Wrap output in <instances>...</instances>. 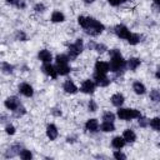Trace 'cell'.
<instances>
[{
  "instance_id": "1",
  "label": "cell",
  "mask_w": 160,
  "mask_h": 160,
  "mask_svg": "<svg viewBox=\"0 0 160 160\" xmlns=\"http://www.w3.org/2000/svg\"><path fill=\"white\" fill-rule=\"evenodd\" d=\"M78 22L86 30L88 34L90 35H98L104 30V25L101 22H99L95 19L91 18H85V16H79Z\"/></svg>"
},
{
  "instance_id": "2",
  "label": "cell",
  "mask_w": 160,
  "mask_h": 160,
  "mask_svg": "<svg viewBox=\"0 0 160 160\" xmlns=\"http://www.w3.org/2000/svg\"><path fill=\"white\" fill-rule=\"evenodd\" d=\"M110 55H111V61H110V70L111 71H119L120 69H122L125 66V61L121 58L119 50H116V49L111 50Z\"/></svg>"
},
{
  "instance_id": "3",
  "label": "cell",
  "mask_w": 160,
  "mask_h": 160,
  "mask_svg": "<svg viewBox=\"0 0 160 160\" xmlns=\"http://www.w3.org/2000/svg\"><path fill=\"white\" fill-rule=\"evenodd\" d=\"M118 116L122 120H130V119L140 118V112L135 109H119L118 110Z\"/></svg>"
},
{
  "instance_id": "4",
  "label": "cell",
  "mask_w": 160,
  "mask_h": 160,
  "mask_svg": "<svg viewBox=\"0 0 160 160\" xmlns=\"http://www.w3.org/2000/svg\"><path fill=\"white\" fill-rule=\"evenodd\" d=\"M81 51H82V41H81L80 39H78L75 44H71V45L69 46V55H70V59L76 58Z\"/></svg>"
},
{
  "instance_id": "5",
  "label": "cell",
  "mask_w": 160,
  "mask_h": 160,
  "mask_svg": "<svg viewBox=\"0 0 160 160\" xmlns=\"http://www.w3.org/2000/svg\"><path fill=\"white\" fill-rule=\"evenodd\" d=\"M115 32L121 39H129V36L131 35V32L129 31V29L126 26H124V25H118L115 28Z\"/></svg>"
},
{
  "instance_id": "6",
  "label": "cell",
  "mask_w": 160,
  "mask_h": 160,
  "mask_svg": "<svg viewBox=\"0 0 160 160\" xmlns=\"http://www.w3.org/2000/svg\"><path fill=\"white\" fill-rule=\"evenodd\" d=\"M94 79H95V82H96L99 86H106V85H109V82H110V80L106 78V75H105V74H101V72H95Z\"/></svg>"
},
{
  "instance_id": "7",
  "label": "cell",
  "mask_w": 160,
  "mask_h": 160,
  "mask_svg": "<svg viewBox=\"0 0 160 160\" xmlns=\"http://www.w3.org/2000/svg\"><path fill=\"white\" fill-rule=\"evenodd\" d=\"M5 106L9 109V110H12L15 111L18 108H19V100L15 98V96H10L5 100Z\"/></svg>"
},
{
  "instance_id": "8",
  "label": "cell",
  "mask_w": 160,
  "mask_h": 160,
  "mask_svg": "<svg viewBox=\"0 0 160 160\" xmlns=\"http://www.w3.org/2000/svg\"><path fill=\"white\" fill-rule=\"evenodd\" d=\"M95 70H96V72H101V74H106L109 70H110V65L108 64V62H105V61H96V64H95Z\"/></svg>"
},
{
  "instance_id": "9",
  "label": "cell",
  "mask_w": 160,
  "mask_h": 160,
  "mask_svg": "<svg viewBox=\"0 0 160 160\" xmlns=\"http://www.w3.org/2000/svg\"><path fill=\"white\" fill-rule=\"evenodd\" d=\"M95 90V84L91 80H85L81 85V91L86 92V94H91Z\"/></svg>"
},
{
  "instance_id": "10",
  "label": "cell",
  "mask_w": 160,
  "mask_h": 160,
  "mask_svg": "<svg viewBox=\"0 0 160 160\" xmlns=\"http://www.w3.org/2000/svg\"><path fill=\"white\" fill-rule=\"evenodd\" d=\"M46 135H48V138L50 140H55L58 138V129H56V126L52 125V124L48 125V128H46Z\"/></svg>"
},
{
  "instance_id": "11",
  "label": "cell",
  "mask_w": 160,
  "mask_h": 160,
  "mask_svg": "<svg viewBox=\"0 0 160 160\" xmlns=\"http://www.w3.org/2000/svg\"><path fill=\"white\" fill-rule=\"evenodd\" d=\"M42 70H44V72H45V74L50 75L52 79H55V78H56V75H58V70H55V68H54L52 65L48 64V62H45V65L42 66Z\"/></svg>"
},
{
  "instance_id": "12",
  "label": "cell",
  "mask_w": 160,
  "mask_h": 160,
  "mask_svg": "<svg viewBox=\"0 0 160 160\" xmlns=\"http://www.w3.org/2000/svg\"><path fill=\"white\" fill-rule=\"evenodd\" d=\"M19 89H20V92H21L22 95H25V96H31V95H32V92H34L32 88H31L29 84H26V82L21 84Z\"/></svg>"
},
{
  "instance_id": "13",
  "label": "cell",
  "mask_w": 160,
  "mask_h": 160,
  "mask_svg": "<svg viewBox=\"0 0 160 160\" xmlns=\"http://www.w3.org/2000/svg\"><path fill=\"white\" fill-rule=\"evenodd\" d=\"M85 128H86V130H89V131H96L98 130V128H99V122H98V120L96 119H90V120H88L86 121V124H85Z\"/></svg>"
},
{
  "instance_id": "14",
  "label": "cell",
  "mask_w": 160,
  "mask_h": 160,
  "mask_svg": "<svg viewBox=\"0 0 160 160\" xmlns=\"http://www.w3.org/2000/svg\"><path fill=\"white\" fill-rule=\"evenodd\" d=\"M64 90H65L66 92H69V94H74V92L78 91V88H76V85H75L71 80H68V81H65V84H64Z\"/></svg>"
},
{
  "instance_id": "15",
  "label": "cell",
  "mask_w": 160,
  "mask_h": 160,
  "mask_svg": "<svg viewBox=\"0 0 160 160\" xmlns=\"http://www.w3.org/2000/svg\"><path fill=\"white\" fill-rule=\"evenodd\" d=\"M122 138H124V139H125V141H128V142H134V141H135V139H136V135H135V132H134L132 130L128 129V130H125V131H124Z\"/></svg>"
},
{
  "instance_id": "16",
  "label": "cell",
  "mask_w": 160,
  "mask_h": 160,
  "mask_svg": "<svg viewBox=\"0 0 160 160\" xmlns=\"http://www.w3.org/2000/svg\"><path fill=\"white\" fill-rule=\"evenodd\" d=\"M39 59L42 61V62H50L51 61V54L50 51L48 50H41L39 52Z\"/></svg>"
},
{
  "instance_id": "17",
  "label": "cell",
  "mask_w": 160,
  "mask_h": 160,
  "mask_svg": "<svg viewBox=\"0 0 160 160\" xmlns=\"http://www.w3.org/2000/svg\"><path fill=\"white\" fill-rule=\"evenodd\" d=\"M111 102H112V105H115V106H121L122 102H124V96H122L121 94H114V95L111 96Z\"/></svg>"
},
{
  "instance_id": "18",
  "label": "cell",
  "mask_w": 160,
  "mask_h": 160,
  "mask_svg": "<svg viewBox=\"0 0 160 160\" xmlns=\"http://www.w3.org/2000/svg\"><path fill=\"white\" fill-rule=\"evenodd\" d=\"M111 144H112V146H114L115 149H121V148L125 145V139H124V138H120V136H116V138L112 139Z\"/></svg>"
},
{
  "instance_id": "19",
  "label": "cell",
  "mask_w": 160,
  "mask_h": 160,
  "mask_svg": "<svg viewBox=\"0 0 160 160\" xmlns=\"http://www.w3.org/2000/svg\"><path fill=\"white\" fill-rule=\"evenodd\" d=\"M64 19H65V16L60 11H54L51 15V21H54V22H61V21H64Z\"/></svg>"
},
{
  "instance_id": "20",
  "label": "cell",
  "mask_w": 160,
  "mask_h": 160,
  "mask_svg": "<svg viewBox=\"0 0 160 160\" xmlns=\"http://www.w3.org/2000/svg\"><path fill=\"white\" fill-rule=\"evenodd\" d=\"M132 89H134V91H135L136 94H139V95H141V94H144V92H145V86H144V84H141L140 81L134 82Z\"/></svg>"
},
{
  "instance_id": "21",
  "label": "cell",
  "mask_w": 160,
  "mask_h": 160,
  "mask_svg": "<svg viewBox=\"0 0 160 160\" xmlns=\"http://www.w3.org/2000/svg\"><path fill=\"white\" fill-rule=\"evenodd\" d=\"M101 130L105 131V132H110V131H114L115 130V126L111 121H104L101 124Z\"/></svg>"
},
{
  "instance_id": "22",
  "label": "cell",
  "mask_w": 160,
  "mask_h": 160,
  "mask_svg": "<svg viewBox=\"0 0 160 160\" xmlns=\"http://www.w3.org/2000/svg\"><path fill=\"white\" fill-rule=\"evenodd\" d=\"M56 70H58V74H60V75H66V74H69V71H70L68 64H58Z\"/></svg>"
},
{
  "instance_id": "23",
  "label": "cell",
  "mask_w": 160,
  "mask_h": 160,
  "mask_svg": "<svg viewBox=\"0 0 160 160\" xmlns=\"http://www.w3.org/2000/svg\"><path fill=\"white\" fill-rule=\"evenodd\" d=\"M139 65H140V60H139V59L131 58V59L129 60V68H130V70H135Z\"/></svg>"
},
{
  "instance_id": "24",
  "label": "cell",
  "mask_w": 160,
  "mask_h": 160,
  "mask_svg": "<svg viewBox=\"0 0 160 160\" xmlns=\"http://www.w3.org/2000/svg\"><path fill=\"white\" fill-rule=\"evenodd\" d=\"M150 126L154 129V130H160V118H154V119H151V121H150Z\"/></svg>"
},
{
  "instance_id": "25",
  "label": "cell",
  "mask_w": 160,
  "mask_h": 160,
  "mask_svg": "<svg viewBox=\"0 0 160 160\" xmlns=\"http://www.w3.org/2000/svg\"><path fill=\"white\" fill-rule=\"evenodd\" d=\"M128 41H129L131 45H135V44H138V42L140 41V36H139L138 34H131V35L129 36Z\"/></svg>"
},
{
  "instance_id": "26",
  "label": "cell",
  "mask_w": 160,
  "mask_h": 160,
  "mask_svg": "<svg viewBox=\"0 0 160 160\" xmlns=\"http://www.w3.org/2000/svg\"><path fill=\"white\" fill-rule=\"evenodd\" d=\"M68 61H69V58L66 56V55H58L56 56V62L58 64H68Z\"/></svg>"
},
{
  "instance_id": "27",
  "label": "cell",
  "mask_w": 160,
  "mask_h": 160,
  "mask_svg": "<svg viewBox=\"0 0 160 160\" xmlns=\"http://www.w3.org/2000/svg\"><path fill=\"white\" fill-rule=\"evenodd\" d=\"M102 119H104V121H114V119H115V116H114V114L112 112H110V111H108V112H105L104 115H102Z\"/></svg>"
},
{
  "instance_id": "28",
  "label": "cell",
  "mask_w": 160,
  "mask_h": 160,
  "mask_svg": "<svg viewBox=\"0 0 160 160\" xmlns=\"http://www.w3.org/2000/svg\"><path fill=\"white\" fill-rule=\"evenodd\" d=\"M31 152L29 151V150H22L21 152H20V158L21 159H24V160H30L31 159Z\"/></svg>"
},
{
  "instance_id": "29",
  "label": "cell",
  "mask_w": 160,
  "mask_h": 160,
  "mask_svg": "<svg viewBox=\"0 0 160 160\" xmlns=\"http://www.w3.org/2000/svg\"><path fill=\"white\" fill-rule=\"evenodd\" d=\"M150 98H151V100H154V101H159V100H160V92H159L158 90H152V91L150 92Z\"/></svg>"
},
{
  "instance_id": "30",
  "label": "cell",
  "mask_w": 160,
  "mask_h": 160,
  "mask_svg": "<svg viewBox=\"0 0 160 160\" xmlns=\"http://www.w3.org/2000/svg\"><path fill=\"white\" fill-rule=\"evenodd\" d=\"M2 71H4V72H6V74H9V72H11V71H12V66H11V65H9L8 62H2Z\"/></svg>"
},
{
  "instance_id": "31",
  "label": "cell",
  "mask_w": 160,
  "mask_h": 160,
  "mask_svg": "<svg viewBox=\"0 0 160 160\" xmlns=\"http://www.w3.org/2000/svg\"><path fill=\"white\" fill-rule=\"evenodd\" d=\"M114 158H115V159H125L126 156H125L122 152H120V151H115V152H114Z\"/></svg>"
},
{
  "instance_id": "32",
  "label": "cell",
  "mask_w": 160,
  "mask_h": 160,
  "mask_svg": "<svg viewBox=\"0 0 160 160\" xmlns=\"http://www.w3.org/2000/svg\"><path fill=\"white\" fill-rule=\"evenodd\" d=\"M89 109H90V111H95V110H96V104H95V101L90 100V102H89Z\"/></svg>"
},
{
  "instance_id": "33",
  "label": "cell",
  "mask_w": 160,
  "mask_h": 160,
  "mask_svg": "<svg viewBox=\"0 0 160 160\" xmlns=\"http://www.w3.org/2000/svg\"><path fill=\"white\" fill-rule=\"evenodd\" d=\"M6 132H8V134H10V135H12V134L15 132V128H14L12 125H9V126H6Z\"/></svg>"
},
{
  "instance_id": "34",
  "label": "cell",
  "mask_w": 160,
  "mask_h": 160,
  "mask_svg": "<svg viewBox=\"0 0 160 160\" xmlns=\"http://www.w3.org/2000/svg\"><path fill=\"white\" fill-rule=\"evenodd\" d=\"M111 5H114V6H116V5H119V4H121L124 0H108Z\"/></svg>"
},
{
  "instance_id": "35",
  "label": "cell",
  "mask_w": 160,
  "mask_h": 160,
  "mask_svg": "<svg viewBox=\"0 0 160 160\" xmlns=\"http://www.w3.org/2000/svg\"><path fill=\"white\" fill-rule=\"evenodd\" d=\"M35 10H36V11H42V10H44V5H42V4H38V5L35 6Z\"/></svg>"
},
{
  "instance_id": "36",
  "label": "cell",
  "mask_w": 160,
  "mask_h": 160,
  "mask_svg": "<svg viewBox=\"0 0 160 160\" xmlns=\"http://www.w3.org/2000/svg\"><path fill=\"white\" fill-rule=\"evenodd\" d=\"M8 1V4H11V5H19V2H20V0H6Z\"/></svg>"
},
{
  "instance_id": "37",
  "label": "cell",
  "mask_w": 160,
  "mask_h": 160,
  "mask_svg": "<svg viewBox=\"0 0 160 160\" xmlns=\"http://www.w3.org/2000/svg\"><path fill=\"white\" fill-rule=\"evenodd\" d=\"M104 49H105V46H104V45H96V50H98V51H100V52H101V51H104Z\"/></svg>"
},
{
  "instance_id": "38",
  "label": "cell",
  "mask_w": 160,
  "mask_h": 160,
  "mask_svg": "<svg viewBox=\"0 0 160 160\" xmlns=\"http://www.w3.org/2000/svg\"><path fill=\"white\" fill-rule=\"evenodd\" d=\"M155 75H156V78H158V79H160V68L156 70V74H155Z\"/></svg>"
},
{
  "instance_id": "39",
  "label": "cell",
  "mask_w": 160,
  "mask_h": 160,
  "mask_svg": "<svg viewBox=\"0 0 160 160\" xmlns=\"http://www.w3.org/2000/svg\"><path fill=\"white\" fill-rule=\"evenodd\" d=\"M155 1V4H158V5H160V0H154Z\"/></svg>"
},
{
  "instance_id": "40",
  "label": "cell",
  "mask_w": 160,
  "mask_h": 160,
  "mask_svg": "<svg viewBox=\"0 0 160 160\" xmlns=\"http://www.w3.org/2000/svg\"><path fill=\"white\" fill-rule=\"evenodd\" d=\"M85 1H86V2H92L94 0H85Z\"/></svg>"
},
{
  "instance_id": "41",
  "label": "cell",
  "mask_w": 160,
  "mask_h": 160,
  "mask_svg": "<svg viewBox=\"0 0 160 160\" xmlns=\"http://www.w3.org/2000/svg\"><path fill=\"white\" fill-rule=\"evenodd\" d=\"M124 1H125V0H124Z\"/></svg>"
}]
</instances>
